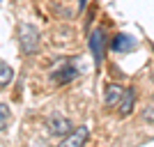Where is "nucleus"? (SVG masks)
I'll return each instance as SVG.
<instances>
[{
  "mask_svg": "<svg viewBox=\"0 0 154 147\" xmlns=\"http://www.w3.org/2000/svg\"><path fill=\"white\" fill-rule=\"evenodd\" d=\"M19 48L23 55H32L39 48V30L32 23H21L19 26Z\"/></svg>",
  "mask_w": 154,
  "mask_h": 147,
  "instance_id": "1",
  "label": "nucleus"
},
{
  "mask_svg": "<svg viewBox=\"0 0 154 147\" xmlns=\"http://www.w3.org/2000/svg\"><path fill=\"white\" fill-rule=\"evenodd\" d=\"M106 44H108V37H106V28H94L88 37V46H90V53H92V60L94 64H101L103 62V55H106Z\"/></svg>",
  "mask_w": 154,
  "mask_h": 147,
  "instance_id": "2",
  "label": "nucleus"
},
{
  "mask_svg": "<svg viewBox=\"0 0 154 147\" xmlns=\"http://www.w3.org/2000/svg\"><path fill=\"white\" fill-rule=\"evenodd\" d=\"M46 129H48V133H51V136H67V133L74 131L71 122L67 120L64 115H60V113H53V115L46 117Z\"/></svg>",
  "mask_w": 154,
  "mask_h": 147,
  "instance_id": "3",
  "label": "nucleus"
},
{
  "mask_svg": "<svg viewBox=\"0 0 154 147\" xmlns=\"http://www.w3.org/2000/svg\"><path fill=\"white\" fill-rule=\"evenodd\" d=\"M76 76H78V69L71 64V60H62V62L51 71V81H53V83H58V85L69 83V81H74Z\"/></svg>",
  "mask_w": 154,
  "mask_h": 147,
  "instance_id": "4",
  "label": "nucleus"
},
{
  "mask_svg": "<svg viewBox=\"0 0 154 147\" xmlns=\"http://www.w3.org/2000/svg\"><path fill=\"white\" fill-rule=\"evenodd\" d=\"M88 138H90V127L83 124V127H76L71 133H67V138L60 142V147H85Z\"/></svg>",
  "mask_w": 154,
  "mask_h": 147,
  "instance_id": "5",
  "label": "nucleus"
},
{
  "mask_svg": "<svg viewBox=\"0 0 154 147\" xmlns=\"http://www.w3.org/2000/svg\"><path fill=\"white\" fill-rule=\"evenodd\" d=\"M136 46H138V41H136L131 35H115V37H113V41H110V48H113L115 53L136 51Z\"/></svg>",
  "mask_w": 154,
  "mask_h": 147,
  "instance_id": "6",
  "label": "nucleus"
},
{
  "mask_svg": "<svg viewBox=\"0 0 154 147\" xmlns=\"http://www.w3.org/2000/svg\"><path fill=\"white\" fill-rule=\"evenodd\" d=\"M122 94H124V87H122V85L108 83L106 87H103V103H106L108 108H113V106H117V103H120Z\"/></svg>",
  "mask_w": 154,
  "mask_h": 147,
  "instance_id": "7",
  "label": "nucleus"
},
{
  "mask_svg": "<svg viewBox=\"0 0 154 147\" xmlns=\"http://www.w3.org/2000/svg\"><path fill=\"white\" fill-rule=\"evenodd\" d=\"M120 115H129L131 110H134V106H136V90L134 87H129V90H124V94H122V99H120Z\"/></svg>",
  "mask_w": 154,
  "mask_h": 147,
  "instance_id": "8",
  "label": "nucleus"
},
{
  "mask_svg": "<svg viewBox=\"0 0 154 147\" xmlns=\"http://www.w3.org/2000/svg\"><path fill=\"white\" fill-rule=\"evenodd\" d=\"M12 78H14V69L5 62V60H0V90L12 83Z\"/></svg>",
  "mask_w": 154,
  "mask_h": 147,
  "instance_id": "9",
  "label": "nucleus"
},
{
  "mask_svg": "<svg viewBox=\"0 0 154 147\" xmlns=\"http://www.w3.org/2000/svg\"><path fill=\"white\" fill-rule=\"evenodd\" d=\"M9 117H12V113H9V106L7 103H0V131H5L7 124H9Z\"/></svg>",
  "mask_w": 154,
  "mask_h": 147,
  "instance_id": "10",
  "label": "nucleus"
},
{
  "mask_svg": "<svg viewBox=\"0 0 154 147\" xmlns=\"http://www.w3.org/2000/svg\"><path fill=\"white\" fill-rule=\"evenodd\" d=\"M143 117H145L147 122H154V106H152V108H147V110H145V113H143Z\"/></svg>",
  "mask_w": 154,
  "mask_h": 147,
  "instance_id": "11",
  "label": "nucleus"
},
{
  "mask_svg": "<svg viewBox=\"0 0 154 147\" xmlns=\"http://www.w3.org/2000/svg\"><path fill=\"white\" fill-rule=\"evenodd\" d=\"M85 5H88V0H78V9H85Z\"/></svg>",
  "mask_w": 154,
  "mask_h": 147,
  "instance_id": "12",
  "label": "nucleus"
}]
</instances>
